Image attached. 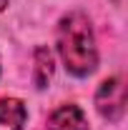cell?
<instances>
[{"instance_id":"cell-3","label":"cell","mask_w":128,"mask_h":130,"mask_svg":"<svg viewBox=\"0 0 128 130\" xmlns=\"http://www.w3.org/2000/svg\"><path fill=\"white\" fill-rule=\"evenodd\" d=\"M48 130H88V120L78 105H63L48 118Z\"/></svg>"},{"instance_id":"cell-5","label":"cell","mask_w":128,"mask_h":130,"mask_svg":"<svg viewBox=\"0 0 128 130\" xmlns=\"http://www.w3.org/2000/svg\"><path fill=\"white\" fill-rule=\"evenodd\" d=\"M53 75V55L48 48H38L35 50V85L45 88Z\"/></svg>"},{"instance_id":"cell-2","label":"cell","mask_w":128,"mask_h":130,"mask_svg":"<svg viewBox=\"0 0 128 130\" xmlns=\"http://www.w3.org/2000/svg\"><path fill=\"white\" fill-rule=\"evenodd\" d=\"M96 105L103 118L121 120L123 113H126V85H123V78H108L98 88Z\"/></svg>"},{"instance_id":"cell-4","label":"cell","mask_w":128,"mask_h":130,"mask_svg":"<svg viewBox=\"0 0 128 130\" xmlns=\"http://www.w3.org/2000/svg\"><path fill=\"white\" fill-rule=\"evenodd\" d=\"M25 105L15 98H0V130H23Z\"/></svg>"},{"instance_id":"cell-1","label":"cell","mask_w":128,"mask_h":130,"mask_svg":"<svg viewBox=\"0 0 128 130\" xmlns=\"http://www.w3.org/2000/svg\"><path fill=\"white\" fill-rule=\"evenodd\" d=\"M58 53L63 65L73 75H88L98 65V50L91 23L83 13H70L58 25Z\"/></svg>"},{"instance_id":"cell-6","label":"cell","mask_w":128,"mask_h":130,"mask_svg":"<svg viewBox=\"0 0 128 130\" xmlns=\"http://www.w3.org/2000/svg\"><path fill=\"white\" fill-rule=\"evenodd\" d=\"M5 5H8V0H0V10H3V8H5Z\"/></svg>"}]
</instances>
